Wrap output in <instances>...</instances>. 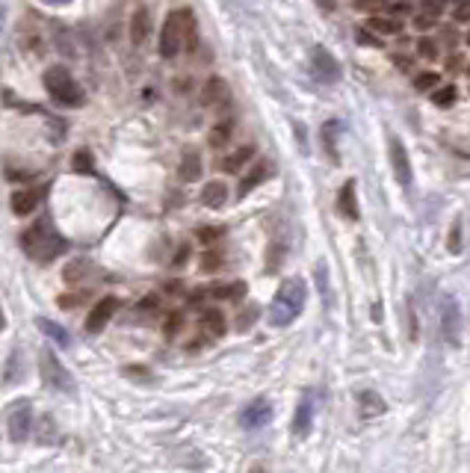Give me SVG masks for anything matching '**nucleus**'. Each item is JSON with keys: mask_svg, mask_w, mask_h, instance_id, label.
<instances>
[{"mask_svg": "<svg viewBox=\"0 0 470 473\" xmlns=\"http://www.w3.org/2000/svg\"><path fill=\"white\" fill-rule=\"evenodd\" d=\"M199 45V33H195V21L190 9H175L169 12L163 21V30H160V57L163 59H175L183 47Z\"/></svg>", "mask_w": 470, "mask_h": 473, "instance_id": "f257e3e1", "label": "nucleus"}, {"mask_svg": "<svg viewBox=\"0 0 470 473\" xmlns=\"http://www.w3.org/2000/svg\"><path fill=\"white\" fill-rule=\"evenodd\" d=\"M21 248L36 260V264H51L54 257L66 255L68 243L47 219H36L33 225L21 234Z\"/></svg>", "mask_w": 470, "mask_h": 473, "instance_id": "f03ea898", "label": "nucleus"}, {"mask_svg": "<svg viewBox=\"0 0 470 473\" xmlns=\"http://www.w3.org/2000/svg\"><path fill=\"white\" fill-rule=\"evenodd\" d=\"M305 299H308V287L302 278H287L278 287V293L272 296V305H269V326L272 329H284L302 314L305 308Z\"/></svg>", "mask_w": 470, "mask_h": 473, "instance_id": "7ed1b4c3", "label": "nucleus"}, {"mask_svg": "<svg viewBox=\"0 0 470 473\" xmlns=\"http://www.w3.org/2000/svg\"><path fill=\"white\" fill-rule=\"evenodd\" d=\"M45 89L63 107H83V101H86L83 89L77 86V80L71 77V71L66 66H51L45 71Z\"/></svg>", "mask_w": 470, "mask_h": 473, "instance_id": "20e7f679", "label": "nucleus"}, {"mask_svg": "<svg viewBox=\"0 0 470 473\" xmlns=\"http://www.w3.org/2000/svg\"><path fill=\"white\" fill-rule=\"evenodd\" d=\"M39 373H42V382L54 391H63V393H74V379L71 373L63 367V361L56 358L54 350H42L39 355Z\"/></svg>", "mask_w": 470, "mask_h": 473, "instance_id": "39448f33", "label": "nucleus"}, {"mask_svg": "<svg viewBox=\"0 0 470 473\" xmlns=\"http://www.w3.org/2000/svg\"><path fill=\"white\" fill-rule=\"evenodd\" d=\"M6 429H9V438L21 444L33 435V405L30 400H15L6 408Z\"/></svg>", "mask_w": 470, "mask_h": 473, "instance_id": "423d86ee", "label": "nucleus"}, {"mask_svg": "<svg viewBox=\"0 0 470 473\" xmlns=\"http://www.w3.org/2000/svg\"><path fill=\"white\" fill-rule=\"evenodd\" d=\"M441 334L450 346H459V334H462V308L455 302V296L444 293L441 296Z\"/></svg>", "mask_w": 470, "mask_h": 473, "instance_id": "0eeeda50", "label": "nucleus"}, {"mask_svg": "<svg viewBox=\"0 0 470 473\" xmlns=\"http://www.w3.org/2000/svg\"><path fill=\"white\" fill-rule=\"evenodd\" d=\"M311 68L317 74V80H323V83H338L340 80V62L331 57L323 45H317L311 51Z\"/></svg>", "mask_w": 470, "mask_h": 473, "instance_id": "6e6552de", "label": "nucleus"}, {"mask_svg": "<svg viewBox=\"0 0 470 473\" xmlns=\"http://www.w3.org/2000/svg\"><path fill=\"white\" fill-rule=\"evenodd\" d=\"M116 310H119V299H116V296H104L101 302H98V305L89 310V317H86V331L98 334L109 320H113Z\"/></svg>", "mask_w": 470, "mask_h": 473, "instance_id": "1a4fd4ad", "label": "nucleus"}, {"mask_svg": "<svg viewBox=\"0 0 470 473\" xmlns=\"http://www.w3.org/2000/svg\"><path fill=\"white\" fill-rule=\"evenodd\" d=\"M391 166H393V175H397L400 186H411V160H408V151H405V145L402 140H397L393 136L391 140Z\"/></svg>", "mask_w": 470, "mask_h": 473, "instance_id": "9d476101", "label": "nucleus"}, {"mask_svg": "<svg viewBox=\"0 0 470 473\" xmlns=\"http://www.w3.org/2000/svg\"><path fill=\"white\" fill-rule=\"evenodd\" d=\"M272 420V405L269 400H255L243 408V414H240V423H243V429H261L266 426V423Z\"/></svg>", "mask_w": 470, "mask_h": 473, "instance_id": "9b49d317", "label": "nucleus"}, {"mask_svg": "<svg viewBox=\"0 0 470 473\" xmlns=\"http://www.w3.org/2000/svg\"><path fill=\"white\" fill-rule=\"evenodd\" d=\"M338 210H340V216L349 219V222L361 219V207H358V195H355V181H352V178L340 186V193H338Z\"/></svg>", "mask_w": 470, "mask_h": 473, "instance_id": "f8f14e48", "label": "nucleus"}, {"mask_svg": "<svg viewBox=\"0 0 470 473\" xmlns=\"http://www.w3.org/2000/svg\"><path fill=\"white\" fill-rule=\"evenodd\" d=\"M314 426V403H311V396H302L299 405H296V414H293V435L296 438H305L308 432H311Z\"/></svg>", "mask_w": 470, "mask_h": 473, "instance_id": "ddd939ff", "label": "nucleus"}, {"mask_svg": "<svg viewBox=\"0 0 470 473\" xmlns=\"http://www.w3.org/2000/svg\"><path fill=\"white\" fill-rule=\"evenodd\" d=\"M272 172H275V169H272V163H269V160H261V163H255L249 175H245V178L240 181V186H237V195H240V198H243V195H249V193L255 190V186H261L266 178H272Z\"/></svg>", "mask_w": 470, "mask_h": 473, "instance_id": "4468645a", "label": "nucleus"}, {"mask_svg": "<svg viewBox=\"0 0 470 473\" xmlns=\"http://www.w3.org/2000/svg\"><path fill=\"white\" fill-rule=\"evenodd\" d=\"M343 130V124L340 119H328L323 128H319V140H323V148H326V154L331 163H340V154H338V133Z\"/></svg>", "mask_w": 470, "mask_h": 473, "instance_id": "2eb2a0df", "label": "nucleus"}, {"mask_svg": "<svg viewBox=\"0 0 470 473\" xmlns=\"http://www.w3.org/2000/svg\"><path fill=\"white\" fill-rule=\"evenodd\" d=\"M39 198H42L39 190H18V193H12V198H9L12 213H15V216H30L33 210L39 207Z\"/></svg>", "mask_w": 470, "mask_h": 473, "instance_id": "dca6fc26", "label": "nucleus"}, {"mask_svg": "<svg viewBox=\"0 0 470 473\" xmlns=\"http://www.w3.org/2000/svg\"><path fill=\"white\" fill-rule=\"evenodd\" d=\"M199 98H202V104H204V107L222 104V101H225V98H228V83L213 74V77H207V80H204L202 92H199Z\"/></svg>", "mask_w": 470, "mask_h": 473, "instance_id": "f3484780", "label": "nucleus"}, {"mask_svg": "<svg viewBox=\"0 0 470 473\" xmlns=\"http://www.w3.org/2000/svg\"><path fill=\"white\" fill-rule=\"evenodd\" d=\"M252 157H255V145H240V148H234V151L222 160L219 169L222 172H228V175H234V172H240L252 163Z\"/></svg>", "mask_w": 470, "mask_h": 473, "instance_id": "a211bd4d", "label": "nucleus"}, {"mask_svg": "<svg viewBox=\"0 0 470 473\" xmlns=\"http://www.w3.org/2000/svg\"><path fill=\"white\" fill-rule=\"evenodd\" d=\"M358 412H361V417H379L388 412V403L376 391H361L358 393Z\"/></svg>", "mask_w": 470, "mask_h": 473, "instance_id": "6ab92c4d", "label": "nucleus"}, {"mask_svg": "<svg viewBox=\"0 0 470 473\" xmlns=\"http://www.w3.org/2000/svg\"><path fill=\"white\" fill-rule=\"evenodd\" d=\"M225 202H228V186H225V183H222V181L204 183V190H202V204H204V207L219 210Z\"/></svg>", "mask_w": 470, "mask_h": 473, "instance_id": "aec40b11", "label": "nucleus"}, {"mask_svg": "<svg viewBox=\"0 0 470 473\" xmlns=\"http://www.w3.org/2000/svg\"><path fill=\"white\" fill-rule=\"evenodd\" d=\"M231 136H234V121L231 119H222V121H216L213 128H210V133H207V145L210 148H225L228 142H231Z\"/></svg>", "mask_w": 470, "mask_h": 473, "instance_id": "412c9836", "label": "nucleus"}, {"mask_svg": "<svg viewBox=\"0 0 470 473\" xmlns=\"http://www.w3.org/2000/svg\"><path fill=\"white\" fill-rule=\"evenodd\" d=\"M148 27H151V12L148 9H136L130 18V42L142 45L148 39Z\"/></svg>", "mask_w": 470, "mask_h": 473, "instance_id": "4be33fe9", "label": "nucleus"}, {"mask_svg": "<svg viewBox=\"0 0 470 473\" xmlns=\"http://www.w3.org/2000/svg\"><path fill=\"white\" fill-rule=\"evenodd\" d=\"M202 329L210 338H222L225 334V317H222V310L216 308H204L202 310Z\"/></svg>", "mask_w": 470, "mask_h": 473, "instance_id": "5701e85b", "label": "nucleus"}, {"mask_svg": "<svg viewBox=\"0 0 470 473\" xmlns=\"http://www.w3.org/2000/svg\"><path fill=\"white\" fill-rule=\"evenodd\" d=\"M367 27L373 33H379V36H400L402 33L400 18H385V15H370Z\"/></svg>", "mask_w": 470, "mask_h": 473, "instance_id": "b1692460", "label": "nucleus"}, {"mask_svg": "<svg viewBox=\"0 0 470 473\" xmlns=\"http://www.w3.org/2000/svg\"><path fill=\"white\" fill-rule=\"evenodd\" d=\"M181 181H187V183H192V181H199L202 178V157L195 154V151H187L183 154V160H181Z\"/></svg>", "mask_w": 470, "mask_h": 473, "instance_id": "393cba45", "label": "nucleus"}, {"mask_svg": "<svg viewBox=\"0 0 470 473\" xmlns=\"http://www.w3.org/2000/svg\"><path fill=\"white\" fill-rule=\"evenodd\" d=\"M36 326H39L45 334H47V338H51L56 346H68L71 343V338H68V331L63 329V326H59V322H54V320H47V317H39V320H36Z\"/></svg>", "mask_w": 470, "mask_h": 473, "instance_id": "a878e982", "label": "nucleus"}, {"mask_svg": "<svg viewBox=\"0 0 470 473\" xmlns=\"http://www.w3.org/2000/svg\"><path fill=\"white\" fill-rule=\"evenodd\" d=\"M210 296H216V299H243V296H245V284H243V281L213 284V287H210Z\"/></svg>", "mask_w": 470, "mask_h": 473, "instance_id": "bb28decb", "label": "nucleus"}, {"mask_svg": "<svg viewBox=\"0 0 470 473\" xmlns=\"http://www.w3.org/2000/svg\"><path fill=\"white\" fill-rule=\"evenodd\" d=\"M92 276V266H89V260H74V264L66 266V281L68 284H80Z\"/></svg>", "mask_w": 470, "mask_h": 473, "instance_id": "cd10ccee", "label": "nucleus"}, {"mask_svg": "<svg viewBox=\"0 0 470 473\" xmlns=\"http://www.w3.org/2000/svg\"><path fill=\"white\" fill-rule=\"evenodd\" d=\"M438 83H441V74H438V71H420L417 77H414V89H417V92H432Z\"/></svg>", "mask_w": 470, "mask_h": 473, "instance_id": "c85d7f7f", "label": "nucleus"}, {"mask_svg": "<svg viewBox=\"0 0 470 473\" xmlns=\"http://www.w3.org/2000/svg\"><path fill=\"white\" fill-rule=\"evenodd\" d=\"M455 86H441V89H435L432 92V104L435 107H453V101H455Z\"/></svg>", "mask_w": 470, "mask_h": 473, "instance_id": "c756f323", "label": "nucleus"}, {"mask_svg": "<svg viewBox=\"0 0 470 473\" xmlns=\"http://www.w3.org/2000/svg\"><path fill=\"white\" fill-rule=\"evenodd\" d=\"M181 326H183V314H181V310H172V317L166 320V326H163L166 338H175V334L181 331Z\"/></svg>", "mask_w": 470, "mask_h": 473, "instance_id": "7c9ffc66", "label": "nucleus"}, {"mask_svg": "<svg viewBox=\"0 0 470 473\" xmlns=\"http://www.w3.org/2000/svg\"><path fill=\"white\" fill-rule=\"evenodd\" d=\"M417 54H420V57H423V59H438V45H435V42H432V39H426V36H423V39H420V42H417Z\"/></svg>", "mask_w": 470, "mask_h": 473, "instance_id": "2f4dec72", "label": "nucleus"}, {"mask_svg": "<svg viewBox=\"0 0 470 473\" xmlns=\"http://www.w3.org/2000/svg\"><path fill=\"white\" fill-rule=\"evenodd\" d=\"M414 27L417 30H432V27H438V15H429V12H417L414 15Z\"/></svg>", "mask_w": 470, "mask_h": 473, "instance_id": "473e14b6", "label": "nucleus"}, {"mask_svg": "<svg viewBox=\"0 0 470 473\" xmlns=\"http://www.w3.org/2000/svg\"><path fill=\"white\" fill-rule=\"evenodd\" d=\"M388 0H355V9L358 12H370V15H376L379 9H385Z\"/></svg>", "mask_w": 470, "mask_h": 473, "instance_id": "72a5a7b5", "label": "nucleus"}, {"mask_svg": "<svg viewBox=\"0 0 470 473\" xmlns=\"http://www.w3.org/2000/svg\"><path fill=\"white\" fill-rule=\"evenodd\" d=\"M71 163H74V172H83V175H89V172H92V157L86 154V151H77V154H74Z\"/></svg>", "mask_w": 470, "mask_h": 473, "instance_id": "f704fd0d", "label": "nucleus"}, {"mask_svg": "<svg viewBox=\"0 0 470 473\" xmlns=\"http://www.w3.org/2000/svg\"><path fill=\"white\" fill-rule=\"evenodd\" d=\"M255 320H257V305H252V308H245V310H243V314L237 317V329H240V331H245V329H249V326H252V322H255Z\"/></svg>", "mask_w": 470, "mask_h": 473, "instance_id": "c9c22d12", "label": "nucleus"}, {"mask_svg": "<svg viewBox=\"0 0 470 473\" xmlns=\"http://www.w3.org/2000/svg\"><path fill=\"white\" fill-rule=\"evenodd\" d=\"M219 266H222V255H216V252L202 255V269H204V272H216Z\"/></svg>", "mask_w": 470, "mask_h": 473, "instance_id": "e433bc0d", "label": "nucleus"}, {"mask_svg": "<svg viewBox=\"0 0 470 473\" xmlns=\"http://www.w3.org/2000/svg\"><path fill=\"white\" fill-rule=\"evenodd\" d=\"M459 234H462V222L455 219V222H453V231H450V252H453V255H459V252H462V240H459Z\"/></svg>", "mask_w": 470, "mask_h": 473, "instance_id": "4c0bfd02", "label": "nucleus"}, {"mask_svg": "<svg viewBox=\"0 0 470 473\" xmlns=\"http://www.w3.org/2000/svg\"><path fill=\"white\" fill-rule=\"evenodd\" d=\"M326 276H328L326 264H317V281H319V293L326 296V305H331V293H328V287H326Z\"/></svg>", "mask_w": 470, "mask_h": 473, "instance_id": "58836bf2", "label": "nucleus"}, {"mask_svg": "<svg viewBox=\"0 0 470 473\" xmlns=\"http://www.w3.org/2000/svg\"><path fill=\"white\" fill-rule=\"evenodd\" d=\"M222 234H225V231H222V228H199V240L210 246V243H216V240H219V236H222Z\"/></svg>", "mask_w": 470, "mask_h": 473, "instance_id": "ea45409f", "label": "nucleus"}, {"mask_svg": "<svg viewBox=\"0 0 470 473\" xmlns=\"http://www.w3.org/2000/svg\"><path fill=\"white\" fill-rule=\"evenodd\" d=\"M18 367H21V355H18V350H15V352H12V367L6 370L3 379H6V382H15V379H18Z\"/></svg>", "mask_w": 470, "mask_h": 473, "instance_id": "a19ab883", "label": "nucleus"}, {"mask_svg": "<svg viewBox=\"0 0 470 473\" xmlns=\"http://www.w3.org/2000/svg\"><path fill=\"white\" fill-rule=\"evenodd\" d=\"M391 59H393V66H397V68H402L405 74H411V68H414V66H411V59H408V57H402V54H393Z\"/></svg>", "mask_w": 470, "mask_h": 473, "instance_id": "79ce46f5", "label": "nucleus"}, {"mask_svg": "<svg viewBox=\"0 0 470 473\" xmlns=\"http://www.w3.org/2000/svg\"><path fill=\"white\" fill-rule=\"evenodd\" d=\"M358 42H364V45H379V39H376V33L373 30H358Z\"/></svg>", "mask_w": 470, "mask_h": 473, "instance_id": "37998d69", "label": "nucleus"}, {"mask_svg": "<svg viewBox=\"0 0 470 473\" xmlns=\"http://www.w3.org/2000/svg\"><path fill=\"white\" fill-rule=\"evenodd\" d=\"M190 257V246H181L178 248V255H175V266H183V260Z\"/></svg>", "mask_w": 470, "mask_h": 473, "instance_id": "c03bdc74", "label": "nucleus"}, {"mask_svg": "<svg viewBox=\"0 0 470 473\" xmlns=\"http://www.w3.org/2000/svg\"><path fill=\"white\" fill-rule=\"evenodd\" d=\"M455 21H470V6H459V9H455Z\"/></svg>", "mask_w": 470, "mask_h": 473, "instance_id": "a18cd8bd", "label": "nucleus"}, {"mask_svg": "<svg viewBox=\"0 0 470 473\" xmlns=\"http://www.w3.org/2000/svg\"><path fill=\"white\" fill-rule=\"evenodd\" d=\"M459 66H462V57H450V59H447V68H450V71H455Z\"/></svg>", "mask_w": 470, "mask_h": 473, "instance_id": "49530a36", "label": "nucleus"}, {"mask_svg": "<svg viewBox=\"0 0 470 473\" xmlns=\"http://www.w3.org/2000/svg\"><path fill=\"white\" fill-rule=\"evenodd\" d=\"M42 3H47V6H68L71 0H42Z\"/></svg>", "mask_w": 470, "mask_h": 473, "instance_id": "de8ad7c7", "label": "nucleus"}, {"mask_svg": "<svg viewBox=\"0 0 470 473\" xmlns=\"http://www.w3.org/2000/svg\"><path fill=\"white\" fill-rule=\"evenodd\" d=\"M444 36H447V42H450V45H455V33H453L450 27H447V30H444Z\"/></svg>", "mask_w": 470, "mask_h": 473, "instance_id": "09e8293b", "label": "nucleus"}, {"mask_svg": "<svg viewBox=\"0 0 470 473\" xmlns=\"http://www.w3.org/2000/svg\"><path fill=\"white\" fill-rule=\"evenodd\" d=\"M3 18H6V12H3V6H0V27H3Z\"/></svg>", "mask_w": 470, "mask_h": 473, "instance_id": "8fccbe9b", "label": "nucleus"}, {"mask_svg": "<svg viewBox=\"0 0 470 473\" xmlns=\"http://www.w3.org/2000/svg\"><path fill=\"white\" fill-rule=\"evenodd\" d=\"M6 326V320H3V314H0V329H3Z\"/></svg>", "mask_w": 470, "mask_h": 473, "instance_id": "3c124183", "label": "nucleus"}, {"mask_svg": "<svg viewBox=\"0 0 470 473\" xmlns=\"http://www.w3.org/2000/svg\"><path fill=\"white\" fill-rule=\"evenodd\" d=\"M467 45H470V33H467Z\"/></svg>", "mask_w": 470, "mask_h": 473, "instance_id": "603ef678", "label": "nucleus"}, {"mask_svg": "<svg viewBox=\"0 0 470 473\" xmlns=\"http://www.w3.org/2000/svg\"><path fill=\"white\" fill-rule=\"evenodd\" d=\"M467 74H470V66H467Z\"/></svg>", "mask_w": 470, "mask_h": 473, "instance_id": "864d4df0", "label": "nucleus"}]
</instances>
